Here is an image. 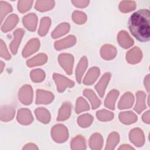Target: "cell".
<instances>
[{
    "instance_id": "obj_1",
    "label": "cell",
    "mask_w": 150,
    "mask_h": 150,
    "mask_svg": "<svg viewBox=\"0 0 150 150\" xmlns=\"http://www.w3.org/2000/svg\"><path fill=\"white\" fill-rule=\"evenodd\" d=\"M150 12L141 9L133 13L128 21V28L132 35L139 41L145 42L150 38Z\"/></svg>"
},
{
    "instance_id": "obj_2",
    "label": "cell",
    "mask_w": 150,
    "mask_h": 150,
    "mask_svg": "<svg viewBox=\"0 0 150 150\" xmlns=\"http://www.w3.org/2000/svg\"><path fill=\"white\" fill-rule=\"evenodd\" d=\"M51 135L53 139L58 143L66 141L69 137L67 128L62 124H57L51 129Z\"/></svg>"
},
{
    "instance_id": "obj_3",
    "label": "cell",
    "mask_w": 150,
    "mask_h": 150,
    "mask_svg": "<svg viewBox=\"0 0 150 150\" xmlns=\"http://www.w3.org/2000/svg\"><path fill=\"white\" fill-rule=\"evenodd\" d=\"M58 60L60 66L63 68L66 73L69 75L72 74L74 58L69 53H62L59 56Z\"/></svg>"
},
{
    "instance_id": "obj_4",
    "label": "cell",
    "mask_w": 150,
    "mask_h": 150,
    "mask_svg": "<svg viewBox=\"0 0 150 150\" xmlns=\"http://www.w3.org/2000/svg\"><path fill=\"white\" fill-rule=\"evenodd\" d=\"M53 78L56 84L58 91L60 93L64 91L67 87H72L74 85L73 81L59 74L54 73Z\"/></svg>"
},
{
    "instance_id": "obj_5",
    "label": "cell",
    "mask_w": 150,
    "mask_h": 150,
    "mask_svg": "<svg viewBox=\"0 0 150 150\" xmlns=\"http://www.w3.org/2000/svg\"><path fill=\"white\" fill-rule=\"evenodd\" d=\"M18 98L22 104H30L33 99V90L31 86L29 85L23 86L19 91Z\"/></svg>"
},
{
    "instance_id": "obj_6",
    "label": "cell",
    "mask_w": 150,
    "mask_h": 150,
    "mask_svg": "<svg viewBox=\"0 0 150 150\" xmlns=\"http://www.w3.org/2000/svg\"><path fill=\"white\" fill-rule=\"evenodd\" d=\"M131 142L137 146H142L145 142V137L142 131L139 128H134L129 132Z\"/></svg>"
},
{
    "instance_id": "obj_7",
    "label": "cell",
    "mask_w": 150,
    "mask_h": 150,
    "mask_svg": "<svg viewBox=\"0 0 150 150\" xmlns=\"http://www.w3.org/2000/svg\"><path fill=\"white\" fill-rule=\"evenodd\" d=\"M54 99V95L52 93L47 91L38 90L36 91V104H48Z\"/></svg>"
},
{
    "instance_id": "obj_8",
    "label": "cell",
    "mask_w": 150,
    "mask_h": 150,
    "mask_svg": "<svg viewBox=\"0 0 150 150\" xmlns=\"http://www.w3.org/2000/svg\"><path fill=\"white\" fill-rule=\"evenodd\" d=\"M17 120L21 124L29 125L32 122L33 118L29 109L21 108L18 111Z\"/></svg>"
},
{
    "instance_id": "obj_9",
    "label": "cell",
    "mask_w": 150,
    "mask_h": 150,
    "mask_svg": "<svg viewBox=\"0 0 150 150\" xmlns=\"http://www.w3.org/2000/svg\"><path fill=\"white\" fill-rule=\"evenodd\" d=\"M40 47V42L38 39L35 38L31 39L26 44L25 48L23 49L22 56L24 57H27L32 54L38 50Z\"/></svg>"
},
{
    "instance_id": "obj_10",
    "label": "cell",
    "mask_w": 150,
    "mask_h": 150,
    "mask_svg": "<svg viewBox=\"0 0 150 150\" xmlns=\"http://www.w3.org/2000/svg\"><path fill=\"white\" fill-rule=\"evenodd\" d=\"M142 57L141 50L138 47H134L129 50L126 54V59L129 63L136 64L139 63Z\"/></svg>"
},
{
    "instance_id": "obj_11",
    "label": "cell",
    "mask_w": 150,
    "mask_h": 150,
    "mask_svg": "<svg viewBox=\"0 0 150 150\" xmlns=\"http://www.w3.org/2000/svg\"><path fill=\"white\" fill-rule=\"evenodd\" d=\"M111 78V74L110 73H105L101 78L100 81L95 86V89L97 91L100 97H103L104 95L105 90Z\"/></svg>"
},
{
    "instance_id": "obj_12",
    "label": "cell",
    "mask_w": 150,
    "mask_h": 150,
    "mask_svg": "<svg viewBox=\"0 0 150 150\" xmlns=\"http://www.w3.org/2000/svg\"><path fill=\"white\" fill-rule=\"evenodd\" d=\"M38 17L35 13H29L23 18V24L30 31L34 32L36 29Z\"/></svg>"
},
{
    "instance_id": "obj_13",
    "label": "cell",
    "mask_w": 150,
    "mask_h": 150,
    "mask_svg": "<svg viewBox=\"0 0 150 150\" xmlns=\"http://www.w3.org/2000/svg\"><path fill=\"white\" fill-rule=\"evenodd\" d=\"M117 40L120 45L124 49L129 48L134 44V40L125 30H121L118 33Z\"/></svg>"
},
{
    "instance_id": "obj_14",
    "label": "cell",
    "mask_w": 150,
    "mask_h": 150,
    "mask_svg": "<svg viewBox=\"0 0 150 150\" xmlns=\"http://www.w3.org/2000/svg\"><path fill=\"white\" fill-rule=\"evenodd\" d=\"M25 31L22 29H18L13 32V40L10 44V49L13 54H16L18 51L20 42L24 35Z\"/></svg>"
},
{
    "instance_id": "obj_15",
    "label": "cell",
    "mask_w": 150,
    "mask_h": 150,
    "mask_svg": "<svg viewBox=\"0 0 150 150\" xmlns=\"http://www.w3.org/2000/svg\"><path fill=\"white\" fill-rule=\"evenodd\" d=\"M116 48L111 45H104L103 46L100 50V54L105 60H111L113 59L117 55Z\"/></svg>"
},
{
    "instance_id": "obj_16",
    "label": "cell",
    "mask_w": 150,
    "mask_h": 150,
    "mask_svg": "<svg viewBox=\"0 0 150 150\" xmlns=\"http://www.w3.org/2000/svg\"><path fill=\"white\" fill-rule=\"evenodd\" d=\"M76 39L75 36L73 35H69V36L61 39L60 40L56 41L54 43V47L56 50H61L63 49L71 47L75 45Z\"/></svg>"
},
{
    "instance_id": "obj_17",
    "label": "cell",
    "mask_w": 150,
    "mask_h": 150,
    "mask_svg": "<svg viewBox=\"0 0 150 150\" xmlns=\"http://www.w3.org/2000/svg\"><path fill=\"white\" fill-rule=\"evenodd\" d=\"M134 101V97L132 94L129 92H127L121 97L118 103V107L120 110L129 108L132 106Z\"/></svg>"
},
{
    "instance_id": "obj_18",
    "label": "cell",
    "mask_w": 150,
    "mask_h": 150,
    "mask_svg": "<svg viewBox=\"0 0 150 150\" xmlns=\"http://www.w3.org/2000/svg\"><path fill=\"white\" fill-rule=\"evenodd\" d=\"M100 73V69L98 67L91 68L84 78V84L86 85H91L93 84L99 76Z\"/></svg>"
},
{
    "instance_id": "obj_19",
    "label": "cell",
    "mask_w": 150,
    "mask_h": 150,
    "mask_svg": "<svg viewBox=\"0 0 150 150\" xmlns=\"http://www.w3.org/2000/svg\"><path fill=\"white\" fill-rule=\"evenodd\" d=\"M71 104L68 102L64 103L59 109L57 120L59 121H62L68 119L71 115Z\"/></svg>"
},
{
    "instance_id": "obj_20",
    "label": "cell",
    "mask_w": 150,
    "mask_h": 150,
    "mask_svg": "<svg viewBox=\"0 0 150 150\" xmlns=\"http://www.w3.org/2000/svg\"><path fill=\"white\" fill-rule=\"evenodd\" d=\"M136 97L137 101L135 106L134 107V110L138 114H140L143 110H144L146 108V94L142 91H138L136 93Z\"/></svg>"
},
{
    "instance_id": "obj_21",
    "label": "cell",
    "mask_w": 150,
    "mask_h": 150,
    "mask_svg": "<svg viewBox=\"0 0 150 150\" xmlns=\"http://www.w3.org/2000/svg\"><path fill=\"white\" fill-rule=\"evenodd\" d=\"M87 65L88 61L87 57L86 56H83L80 59L76 70V77L79 83H81V80L86 69L87 67Z\"/></svg>"
},
{
    "instance_id": "obj_22",
    "label": "cell",
    "mask_w": 150,
    "mask_h": 150,
    "mask_svg": "<svg viewBox=\"0 0 150 150\" xmlns=\"http://www.w3.org/2000/svg\"><path fill=\"white\" fill-rule=\"evenodd\" d=\"M19 21L18 17L15 14H11L5 20L4 23L1 26V30L4 32L11 30L17 24Z\"/></svg>"
},
{
    "instance_id": "obj_23",
    "label": "cell",
    "mask_w": 150,
    "mask_h": 150,
    "mask_svg": "<svg viewBox=\"0 0 150 150\" xmlns=\"http://www.w3.org/2000/svg\"><path fill=\"white\" fill-rule=\"evenodd\" d=\"M35 114L37 120L40 122L44 124L49 122L50 120V114L47 109L43 107H39L35 110Z\"/></svg>"
},
{
    "instance_id": "obj_24",
    "label": "cell",
    "mask_w": 150,
    "mask_h": 150,
    "mask_svg": "<svg viewBox=\"0 0 150 150\" xmlns=\"http://www.w3.org/2000/svg\"><path fill=\"white\" fill-rule=\"evenodd\" d=\"M103 144V138L99 133H95L91 135L89 140V145L91 149L94 150L100 149Z\"/></svg>"
},
{
    "instance_id": "obj_25",
    "label": "cell",
    "mask_w": 150,
    "mask_h": 150,
    "mask_svg": "<svg viewBox=\"0 0 150 150\" xmlns=\"http://www.w3.org/2000/svg\"><path fill=\"white\" fill-rule=\"evenodd\" d=\"M120 120L124 124H131L137 121V116L132 111L122 112L119 114Z\"/></svg>"
},
{
    "instance_id": "obj_26",
    "label": "cell",
    "mask_w": 150,
    "mask_h": 150,
    "mask_svg": "<svg viewBox=\"0 0 150 150\" xmlns=\"http://www.w3.org/2000/svg\"><path fill=\"white\" fill-rule=\"evenodd\" d=\"M47 60V57L45 54L40 53L35 57L29 59L26 62V64L28 67H32L36 66H40L45 64Z\"/></svg>"
},
{
    "instance_id": "obj_27",
    "label": "cell",
    "mask_w": 150,
    "mask_h": 150,
    "mask_svg": "<svg viewBox=\"0 0 150 150\" xmlns=\"http://www.w3.org/2000/svg\"><path fill=\"white\" fill-rule=\"evenodd\" d=\"M83 95L90 101L92 108L96 109L101 104L100 100L98 98L94 92L90 89H85L83 91Z\"/></svg>"
},
{
    "instance_id": "obj_28",
    "label": "cell",
    "mask_w": 150,
    "mask_h": 150,
    "mask_svg": "<svg viewBox=\"0 0 150 150\" xmlns=\"http://www.w3.org/2000/svg\"><path fill=\"white\" fill-rule=\"evenodd\" d=\"M118 96H119V91L118 90H111L106 97V98L104 101L105 106L111 110H114L115 103Z\"/></svg>"
},
{
    "instance_id": "obj_29",
    "label": "cell",
    "mask_w": 150,
    "mask_h": 150,
    "mask_svg": "<svg viewBox=\"0 0 150 150\" xmlns=\"http://www.w3.org/2000/svg\"><path fill=\"white\" fill-rule=\"evenodd\" d=\"M15 115V109L11 106H4L1 110V120L2 121H9L13 119Z\"/></svg>"
},
{
    "instance_id": "obj_30",
    "label": "cell",
    "mask_w": 150,
    "mask_h": 150,
    "mask_svg": "<svg viewBox=\"0 0 150 150\" xmlns=\"http://www.w3.org/2000/svg\"><path fill=\"white\" fill-rule=\"evenodd\" d=\"M70 26L68 23H62L58 25L52 32L51 36L53 38H57L66 34L70 30Z\"/></svg>"
},
{
    "instance_id": "obj_31",
    "label": "cell",
    "mask_w": 150,
    "mask_h": 150,
    "mask_svg": "<svg viewBox=\"0 0 150 150\" xmlns=\"http://www.w3.org/2000/svg\"><path fill=\"white\" fill-rule=\"evenodd\" d=\"M54 5V1H38L36 2L35 8L37 11L45 12L52 9Z\"/></svg>"
},
{
    "instance_id": "obj_32",
    "label": "cell",
    "mask_w": 150,
    "mask_h": 150,
    "mask_svg": "<svg viewBox=\"0 0 150 150\" xmlns=\"http://www.w3.org/2000/svg\"><path fill=\"white\" fill-rule=\"evenodd\" d=\"M86 148L85 138L81 135L74 138L71 142V149H85Z\"/></svg>"
},
{
    "instance_id": "obj_33",
    "label": "cell",
    "mask_w": 150,
    "mask_h": 150,
    "mask_svg": "<svg viewBox=\"0 0 150 150\" xmlns=\"http://www.w3.org/2000/svg\"><path fill=\"white\" fill-rule=\"evenodd\" d=\"M120 139L119 134L116 132H113L110 134L107 138L105 150L107 149H114L118 143Z\"/></svg>"
},
{
    "instance_id": "obj_34",
    "label": "cell",
    "mask_w": 150,
    "mask_h": 150,
    "mask_svg": "<svg viewBox=\"0 0 150 150\" xmlns=\"http://www.w3.org/2000/svg\"><path fill=\"white\" fill-rule=\"evenodd\" d=\"M51 23V19L49 17H44L41 19L39 28L38 33L40 36H43L47 33Z\"/></svg>"
},
{
    "instance_id": "obj_35",
    "label": "cell",
    "mask_w": 150,
    "mask_h": 150,
    "mask_svg": "<svg viewBox=\"0 0 150 150\" xmlns=\"http://www.w3.org/2000/svg\"><path fill=\"white\" fill-rule=\"evenodd\" d=\"M93 120V118L91 115L89 114H85L79 117L77 122L81 127L86 128L91 124Z\"/></svg>"
},
{
    "instance_id": "obj_36",
    "label": "cell",
    "mask_w": 150,
    "mask_h": 150,
    "mask_svg": "<svg viewBox=\"0 0 150 150\" xmlns=\"http://www.w3.org/2000/svg\"><path fill=\"white\" fill-rule=\"evenodd\" d=\"M136 3L134 1H123L119 5V9L122 12H129L134 10L136 8Z\"/></svg>"
},
{
    "instance_id": "obj_37",
    "label": "cell",
    "mask_w": 150,
    "mask_h": 150,
    "mask_svg": "<svg viewBox=\"0 0 150 150\" xmlns=\"http://www.w3.org/2000/svg\"><path fill=\"white\" fill-rule=\"evenodd\" d=\"M97 119L101 121H110L114 118V114L106 110H101L96 112Z\"/></svg>"
},
{
    "instance_id": "obj_38",
    "label": "cell",
    "mask_w": 150,
    "mask_h": 150,
    "mask_svg": "<svg viewBox=\"0 0 150 150\" xmlns=\"http://www.w3.org/2000/svg\"><path fill=\"white\" fill-rule=\"evenodd\" d=\"M90 110V106L87 102L82 97H79L76 101V112L77 114Z\"/></svg>"
},
{
    "instance_id": "obj_39",
    "label": "cell",
    "mask_w": 150,
    "mask_h": 150,
    "mask_svg": "<svg viewBox=\"0 0 150 150\" xmlns=\"http://www.w3.org/2000/svg\"><path fill=\"white\" fill-rule=\"evenodd\" d=\"M30 77L32 80L34 82H41L45 77V73L41 69L33 70L30 72Z\"/></svg>"
},
{
    "instance_id": "obj_40",
    "label": "cell",
    "mask_w": 150,
    "mask_h": 150,
    "mask_svg": "<svg viewBox=\"0 0 150 150\" xmlns=\"http://www.w3.org/2000/svg\"><path fill=\"white\" fill-rule=\"evenodd\" d=\"M12 11V8L10 4L2 1H0V16L1 22H2L4 18Z\"/></svg>"
},
{
    "instance_id": "obj_41",
    "label": "cell",
    "mask_w": 150,
    "mask_h": 150,
    "mask_svg": "<svg viewBox=\"0 0 150 150\" xmlns=\"http://www.w3.org/2000/svg\"><path fill=\"white\" fill-rule=\"evenodd\" d=\"M72 19L77 24H83L87 20V16L83 12L76 11L73 13Z\"/></svg>"
},
{
    "instance_id": "obj_42",
    "label": "cell",
    "mask_w": 150,
    "mask_h": 150,
    "mask_svg": "<svg viewBox=\"0 0 150 150\" xmlns=\"http://www.w3.org/2000/svg\"><path fill=\"white\" fill-rule=\"evenodd\" d=\"M33 1H19L18 2V11L21 13L26 12L31 8Z\"/></svg>"
},
{
    "instance_id": "obj_43",
    "label": "cell",
    "mask_w": 150,
    "mask_h": 150,
    "mask_svg": "<svg viewBox=\"0 0 150 150\" xmlns=\"http://www.w3.org/2000/svg\"><path fill=\"white\" fill-rule=\"evenodd\" d=\"M1 49H0V55L1 57L4 58L5 59L9 60L11 59V54L9 53L6 45L4 41L1 39Z\"/></svg>"
},
{
    "instance_id": "obj_44",
    "label": "cell",
    "mask_w": 150,
    "mask_h": 150,
    "mask_svg": "<svg viewBox=\"0 0 150 150\" xmlns=\"http://www.w3.org/2000/svg\"><path fill=\"white\" fill-rule=\"evenodd\" d=\"M73 5L78 8H84L87 6L90 3L89 1H72Z\"/></svg>"
},
{
    "instance_id": "obj_45",
    "label": "cell",
    "mask_w": 150,
    "mask_h": 150,
    "mask_svg": "<svg viewBox=\"0 0 150 150\" xmlns=\"http://www.w3.org/2000/svg\"><path fill=\"white\" fill-rule=\"evenodd\" d=\"M142 119L145 123L148 124H149V111H147L142 115Z\"/></svg>"
},
{
    "instance_id": "obj_46",
    "label": "cell",
    "mask_w": 150,
    "mask_h": 150,
    "mask_svg": "<svg viewBox=\"0 0 150 150\" xmlns=\"http://www.w3.org/2000/svg\"><path fill=\"white\" fill-rule=\"evenodd\" d=\"M144 85L148 92L149 91V74H147V76L145 77L144 80Z\"/></svg>"
},
{
    "instance_id": "obj_47",
    "label": "cell",
    "mask_w": 150,
    "mask_h": 150,
    "mask_svg": "<svg viewBox=\"0 0 150 150\" xmlns=\"http://www.w3.org/2000/svg\"><path fill=\"white\" fill-rule=\"evenodd\" d=\"M38 149V148L36 146V145L32 143L28 144L25 145L24 147H23V149Z\"/></svg>"
},
{
    "instance_id": "obj_48",
    "label": "cell",
    "mask_w": 150,
    "mask_h": 150,
    "mask_svg": "<svg viewBox=\"0 0 150 150\" xmlns=\"http://www.w3.org/2000/svg\"><path fill=\"white\" fill-rule=\"evenodd\" d=\"M118 149H134V148L130 146L129 145H122L118 148Z\"/></svg>"
},
{
    "instance_id": "obj_49",
    "label": "cell",
    "mask_w": 150,
    "mask_h": 150,
    "mask_svg": "<svg viewBox=\"0 0 150 150\" xmlns=\"http://www.w3.org/2000/svg\"><path fill=\"white\" fill-rule=\"evenodd\" d=\"M5 66V64L1 61V72H2L3 71V67Z\"/></svg>"
}]
</instances>
